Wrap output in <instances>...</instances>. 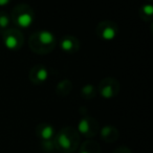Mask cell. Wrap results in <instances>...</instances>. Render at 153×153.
Returning <instances> with one entry per match:
<instances>
[{
  "instance_id": "obj_3",
  "label": "cell",
  "mask_w": 153,
  "mask_h": 153,
  "mask_svg": "<svg viewBox=\"0 0 153 153\" xmlns=\"http://www.w3.org/2000/svg\"><path fill=\"white\" fill-rule=\"evenodd\" d=\"M38 38H39V41L44 45H51V43H53V40H55L53 34L47 32V30H43V32L39 33Z\"/></svg>"
},
{
  "instance_id": "obj_6",
  "label": "cell",
  "mask_w": 153,
  "mask_h": 153,
  "mask_svg": "<svg viewBox=\"0 0 153 153\" xmlns=\"http://www.w3.org/2000/svg\"><path fill=\"white\" fill-rule=\"evenodd\" d=\"M53 129L48 125L43 126V128L40 131L41 137H42L44 140H49L51 138V136H53Z\"/></svg>"
},
{
  "instance_id": "obj_4",
  "label": "cell",
  "mask_w": 153,
  "mask_h": 153,
  "mask_svg": "<svg viewBox=\"0 0 153 153\" xmlns=\"http://www.w3.org/2000/svg\"><path fill=\"white\" fill-rule=\"evenodd\" d=\"M115 36H117V30H115V28L113 27L112 25L111 26L108 25L103 28V30H102L103 39H105V40H107V41H111L115 38Z\"/></svg>"
},
{
  "instance_id": "obj_11",
  "label": "cell",
  "mask_w": 153,
  "mask_h": 153,
  "mask_svg": "<svg viewBox=\"0 0 153 153\" xmlns=\"http://www.w3.org/2000/svg\"><path fill=\"white\" fill-rule=\"evenodd\" d=\"M11 0H0V7H4V5L9 4Z\"/></svg>"
},
{
  "instance_id": "obj_2",
  "label": "cell",
  "mask_w": 153,
  "mask_h": 153,
  "mask_svg": "<svg viewBox=\"0 0 153 153\" xmlns=\"http://www.w3.org/2000/svg\"><path fill=\"white\" fill-rule=\"evenodd\" d=\"M19 41L20 39L18 38V35L15 34V32H10L4 36L3 42H4L7 48H9L10 51H14V49H17L19 46Z\"/></svg>"
},
{
  "instance_id": "obj_1",
  "label": "cell",
  "mask_w": 153,
  "mask_h": 153,
  "mask_svg": "<svg viewBox=\"0 0 153 153\" xmlns=\"http://www.w3.org/2000/svg\"><path fill=\"white\" fill-rule=\"evenodd\" d=\"M16 22L17 24L22 28H27L32 25V23L34 22V17L33 14L28 11H24L19 13L16 16Z\"/></svg>"
},
{
  "instance_id": "obj_8",
  "label": "cell",
  "mask_w": 153,
  "mask_h": 153,
  "mask_svg": "<svg viewBox=\"0 0 153 153\" xmlns=\"http://www.w3.org/2000/svg\"><path fill=\"white\" fill-rule=\"evenodd\" d=\"M61 47L63 48V51H69L74 48V42H72L70 39H64L61 43Z\"/></svg>"
},
{
  "instance_id": "obj_9",
  "label": "cell",
  "mask_w": 153,
  "mask_h": 153,
  "mask_svg": "<svg viewBox=\"0 0 153 153\" xmlns=\"http://www.w3.org/2000/svg\"><path fill=\"white\" fill-rule=\"evenodd\" d=\"M10 23V18L5 14H0V27H7Z\"/></svg>"
},
{
  "instance_id": "obj_10",
  "label": "cell",
  "mask_w": 153,
  "mask_h": 153,
  "mask_svg": "<svg viewBox=\"0 0 153 153\" xmlns=\"http://www.w3.org/2000/svg\"><path fill=\"white\" fill-rule=\"evenodd\" d=\"M143 11L145 12V14H146L147 16H151L153 13V7L151 4H147V5H144L143 7Z\"/></svg>"
},
{
  "instance_id": "obj_5",
  "label": "cell",
  "mask_w": 153,
  "mask_h": 153,
  "mask_svg": "<svg viewBox=\"0 0 153 153\" xmlns=\"http://www.w3.org/2000/svg\"><path fill=\"white\" fill-rule=\"evenodd\" d=\"M58 143H59V146L62 147L63 149H69L71 147V140L68 138V136L66 134L62 133L58 137Z\"/></svg>"
},
{
  "instance_id": "obj_7",
  "label": "cell",
  "mask_w": 153,
  "mask_h": 153,
  "mask_svg": "<svg viewBox=\"0 0 153 153\" xmlns=\"http://www.w3.org/2000/svg\"><path fill=\"white\" fill-rule=\"evenodd\" d=\"M37 79H38L39 82H44L45 80L47 79V76H48V72L45 68H40V69L37 71Z\"/></svg>"
}]
</instances>
